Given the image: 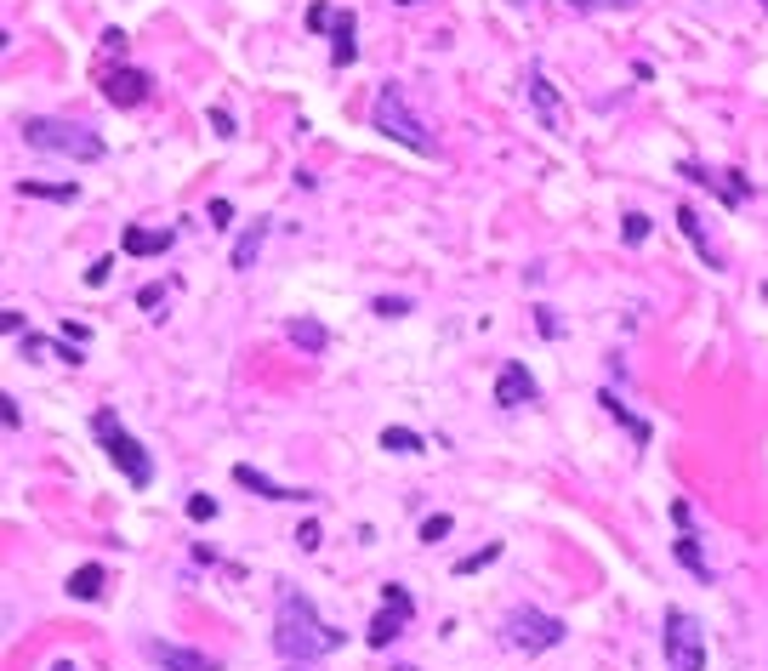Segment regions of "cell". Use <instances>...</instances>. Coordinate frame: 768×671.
Here are the masks:
<instances>
[{
    "label": "cell",
    "mask_w": 768,
    "mask_h": 671,
    "mask_svg": "<svg viewBox=\"0 0 768 671\" xmlns=\"http://www.w3.org/2000/svg\"><path fill=\"white\" fill-rule=\"evenodd\" d=\"M381 449H393V456H416V449H421V432H410V427H388V432H381Z\"/></svg>",
    "instance_id": "7402d4cb"
},
{
    "label": "cell",
    "mask_w": 768,
    "mask_h": 671,
    "mask_svg": "<svg viewBox=\"0 0 768 671\" xmlns=\"http://www.w3.org/2000/svg\"><path fill=\"white\" fill-rule=\"evenodd\" d=\"M330 35H336V69H348V63L359 57V46H353V40H359L353 35V12H336V29Z\"/></svg>",
    "instance_id": "d6986e66"
},
{
    "label": "cell",
    "mask_w": 768,
    "mask_h": 671,
    "mask_svg": "<svg viewBox=\"0 0 768 671\" xmlns=\"http://www.w3.org/2000/svg\"><path fill=\"white\" fill-rule=\"evenodd\" d=\"M621 240H626V245H644V240H649V216H644V211H632V216H626Z\"/></svg>",
    "instance_id": "cb8c5ba5"
},
{
    "label": "cell",
    "mask_w": 768,
    "mask_h": 671,
    "mask_svg": "<svg viewBox=\"0 0 768 671\" xmlns=\"http://www.w3.org/2000/svg\"><path fill=\"white\" fill-rule=\"evenodd\" d=\"M308 29H336V6H325V0L308 6Z\"/></svg>",
    "instance_id": "4316f807"
},
{
    "label": "cell",
    "mask_w": 768,
    "mask_h": 671,
    "mask_svg": "<svg viewBox=\"0 0 768 671\" xmlns=\"http://www.w3.org/2000/svg\"><path fill=\"white\" fill-rule=\"evenodd\" d=\"M273 648H280V660L308 666V660H319V655H330V648H341V632L313 615L308 592L285 587V592H280V615H273Z\"/></svg>",
    "instance_id": "6da1fadb"
},
{
    "label": "cell",
    "mask_w": 768,
    "mask_h": 671,
    "mask_svg": "<svg viewBox=\"0 0 768 671\" xmlns=\"http://www.w3.org/2000/svg\"><path fill=\"white\" fill-rule=\"evenodd\" d=\"M416 615V597L399 587V580H388V587H381V615L370 620V648H388V643H399V632H404V620Z\"/></svg>",
    "instance_id": "52a82bcc"
},
{
    "label": "cell",
    "mask_w": 768,
    "mask_h": 671,
    "mask_svg": "<svg viewBox=\"0 0 768 671\" xmlns=\"http://www.w3.org/2000/svg\"><path fill=\"white\" fill-rule=\"evenodd\" d=\"M97 85H103V97H109L114 108H137L148 97V74H137V69H109Z\"/></svg>",
    "instance_id": "30bf717a"
},
{
    "label": "cell",
    "mask_w": 768,
    "mask_h": 671,
    "mask_svg": "<svg viewBox=\"0 0 768 671\" xmlns=\"http://www.w3.org/2000/svg\"><path fill=\"white\" fill-rule=\"evenodd\" d=\"M501 632H507V643H512V648H524V655H546V648H558V643H564V626L552 620L546 609H529V603L507 609Z\"/></svg>",
    "instance_id": "5b68a950"
},
{
    "label": "cell",
    "mask_w": 768,
    "mask_h": 671,
    "mask_svg": "<svg viewBox=\"0 0 768 671\" xmlns=\"http://www.w3.org/2000/svg\"><path fill=\"white\" fill-rule=\"evenodd\" d=\"M285 336H290V341H296V348H302V353H325V341H330V336H325V324H319V319H290V324H285Z\"/></svg>",
    "instance_id": "e0dca14e"
},
{
    "label": "cell",
    "mask_w": 768,
    "mask_h": 671,
    "mask_svg": "<svg viewBox=\"0 0 768 671\" xmlns=\"http://www.w3.org/2000/svg\"><path fill=\"white\" fill-rule=\"evenodd\" d=\"M677 564H683V569H694V580H706V587H712V564L700 558V540H694V529H683V540H677Z\"/></svg>",
    "instance_id": "ac0fdd59"
},
{
    "label": "cell",
    "mask_w": 768,
    "mask_h": 671,
    "mask_svg": "<svg viewBox=\"0 0 768 671\" xmlns=\"http://www.w3.org/2000/svg\"><path fill=\"white\" fill-rule=\"evenodd\" d=\"M24 193H34V200H74V183H24Z\"/></svg>",
    "instance_id": "603a6c76"
},
{
    "label": "cell",
    "mask_w": 768,
    "mask_h": 671,
    "mask_svg": "<svg viewBox=\"0 0 768 671\" xmlns=\"http://www.w3.org/2000/svg\"><path fill=\"white\" fill-rule=\"evenodd\" d=\"M677 228H683V240L694 245L700 262H706V268H723V256H717V245L706 240V222H700V211H694V205H677Z\"/></svg>",
    "instance_id": "7c38bea8"
},
{
    "label": "cell",
    "mask_w": 768,
    "mask_h": 671,
    "mask_svg": "<svg viewBox=\"0 0 768 671\" xmlns=\"http://www.w3.org/2000/svg\"><path fill=\"white\" fill-rule=\"evenodd\" d=\"M370 125H376V132H388L393 143L416 148V154H427V160L438 154V137L427 132V120L416 114L410 103H404V85H393V80L376 92V103H370Z\"/></svg>",
    "instance_id": "3957f363"
},
{
    "label": "cell",
    "mask_w": 768,
    "mask_h": 671,
    "mask_svg": "<svg viewBox=\"0 0 768 671\" xmlns=\"http://www.w3.org/2000/svg\"><path fill=\"white\" fill-rule=\"evenodd\" d=\"M529 103H536V114H541V125L546 132H564V103H558V92H552V80H546V69L536 63V69H529Z\"/></svg>",
    "instance_id": "9c48e42d"
},
{
    "label": "cell",
    "mask_w": 768,
    "mask_h": 671,
    "mask_svg": "<svg viewBox=\"0 0 768 671\" xmlns=\"http://www.w3.org/2000/svg\"><path fill=\"white\" fill-rule=\"evenodd\" d=\"M370 308H376L381 319H404V313H410V301H404V296H376Z\"/></svg>",
    "instance_id": "484cf974"
},
{
    "label": "cell",
    "mask_w": 768,
    "mask_h": 671,
    "mask_svg": "<svg viewBox=\"0 0 768 671\" xmlns=\"http://www.w3.org/2000/svg\"><path fill=\"white\" fill-rule=\"evenodd\" d=\"M69 597H80V603H92V597H103V569H97V564H85V569H74V575H69Z\"/></svg>",
    "instance_id": "ffe728a7"
},
{
    "label": "cell",
    "mask_w": 768,
    "mask_h": 671,
    "mask_svg": "<svg viewBox=\"0 0 768 671\" xmlns=\"http://www.w3.org/2000/svg\"><path fill=\"white\" fill-rule=\"evenodd\" d=\"M666 671H706V632L683 609H666Z\"/></svg>",
    "instance_id": "8992f818"
},
{
    "label": "cell",
    "mask_w": 768,
    "mask_h": 671,
    "mask_svg": "<svg viewBox=\"0 0 768 671\" xmlns=\"http://www.w3.org/2000/svg\"><path fill=\"white\" fill-rule=\"evenodd\" d=\"M171 240H177L171 228H125L120 233V251H132V256H165Z\"/></svg>",
    "instance_id": "5bb4252c"
},
{
    "label": "cell",
    "mask_w": 768,
    "mask_h": 671,
    "mask_svg": "<svg viewBox=\"0 0 768 671\" xmlns=\"http://www.w3.org/2000/svg\"><path fill=\"white\" fill-rule=\"evenodd\" d=\"M597 404H604V410H609V416H615V421H621V427L632 432V439H637V444H644V439H649V427H644V421H637V416H632V410H626L621 399H615V393H597Z\"/></svg>",
    "instance_id": "44dd1931"
},
{
    "label": "cell",
    "mask_w": 768,
    "mask_h": 671,
    "mask_svg": "<svg viewBox=\"0 0 768 671\" xmlns=\"http://www.w3.org/2000/svg\"><path fill=\"white\" fill-rule=\"evenodd\" d=\"M683 177H694L700 188H712L723 205H745V200H752V183H723L717 171H706V165H683Z\"/></svg>",
    "instance_id": "9a60e30c"
},
{
    "label": "cell",
    "mask_w": 768,
    "mask_h": 671,
    "mask_svg": "<svg viewBox=\"0 0 768 671\" xmlns=\"http://www.w3.org/2000/svg\"><path fill=\"white\" fill-rule=\"evenodd\" d=\"M290 671H308V666H290Z\"/></svg>",
    "instance_id": "74e56055"
},
{
    "label": "cell",
    "mask_w": 768,
    "mask_h": 671,
    "mask_svg": "<svg viewBox=\"0 0 768 671\" xmlns=\"http://www.w3.org/2000/svg\"><path fill=\"white\" fill-rule=\"evenodd\" d=\"M233 484H245V489H256L262 501H308V489H285V484H273V479H262L256 467H233Z\"/></svg>",
    "instance_id": "2e32d148"
},
{
    "label": "cell",
    "mask_w": 768,
    "mask_h": 671,
    "mask_svg": "<svg viewBox=\"0 0 768 671\" xmlns=\"http://www.w3.org/2000/svg\"><path fill=\"white\" fill-rule=\"evenodd\" d=\"M165 301V285H148V291H137V308H160Z\"/></svg>",
    "instance_id": "4dcf8cb0"
},
{
    "label": "cell",
    "mask_w": 768,
    "mask_h": 671,
    "mask_svg": "<svg viewBox=\"0 0 768 671\" xmlns=\"http://www.w3.org/2000/svg\"><path fill=\"white\" fill-rule=\"evenodd\" d=\"M536 324H541V336H564V324L552 319V308H541V319H536Z\"/></svg>",
    "instance_id": "836d02e7"
},
{
    "label": "cell",
    "mask_w": 768,
    "mask_h": 671,
    "mask_svg": "<svg viewBox=\"0 0 768 671\" xmlns=\"http://www.w3.org/2000/svg\"><path fill=\"white\" fill-rule=\"evenodd\" d=\"M52 671H74V666H69V660H57V666H52Z\"/></svg>",
    "instance_id": "d590c367"
},
{
    "label": "cell",
    "mask_w": 768,
    "mask_h": 671,
    "mask_svg": "<svg viewBox=\"0 0 768 671\" xmlns=\"http://www.w3.org/2000/svg\"><path fill=\"white\" fill-rule=\"evenodd\" d=\"M564 6H575V12H626L637 0H564Z\"/></svg>",
    "instance_id": "d4e9b609"
},
{
    "label": "cell",
    "mask_w": 768,
    "mask_h": 671,
    "mask_svg": "<svg viewBox=\"0 0 768 671\" xmlns=\"http://www.w3.org/2000/svg\"><path fill=\"white\" fill-rule=\"evenodd\" d=\"M211 125H217V137H233V120H228V108H211Z\"/></svg>",
    "instance_id": "d6a6232c"
},
{
    "label": "cell",
    "mask_w": 768,
    "mask_h": 671,
    "mask_svg": "<svg viewBox=\"0 0 768 671\" xmlns=\"http://www.w3.org/2000/svg\"><path fill=\"white\" fill-rule=\"evenodd\" d=\"M444 535H450V518H444V512H433V518L421 524V540H444Z\"/></svg>",
    "instance_id": "83f0119b"
},
{
    "label": "cell",
    "mask_w": 768,
    "mask_h": 671,
    "mask_svg": "<svg viewBox=\"0 0 768 671\" xmlns=\"http://www.w3.org/2000/svg\"><path fill=\"white\" fill-rule=\"evenodd\" d=\"M143 655L154 660L160 671H217V660L200 655V648H182V643H165V637H148Z\"/></svg>",
    "instance_id": "ba28073f"
},
{
    "label": "cell",
    "mask_w": 768,
    "mask_h": 671,
    "mask_svg": "<svg viewBox=\"0 0 768 671\" xmlns=\"http://www.w3.org/2000/svg\"><path fill=\"white\" fill-rule=\"evenodd\" d=\"M24 143L34 148V154H63V160H80V165L103 160V137L92 132V125H80V120L34 114V120H24Z\"/></svg>",
    "instance_id": "7a4b0ae2"
},
{
    "label": "cell",
    "mask_w": 768,
    "mask_h": 671,
    "mask_svg": "<svg viewBox=\"0 0 768 671\" xmlns=\"http://www.w3.org/2000/svg\"><path fill=\"white\" fill-rule=\"evenodd\" d=\"M757 6H763V12H768V0H757Z\"/></svg>",
    "instance_id": "8d00e7d4"
},
{
    "label": "cell",
    "mask_w": 768,
    "mask_h": 671,
    "mask_svg": "<svg viewBox=\"0 0 768 671\" xmlns=\"http://www.w3.org/2000/svg\"><path fill=\"white\" fill-rule=\"evenodd\" d=\"M188 518H200V524H211V518H217V501H211V495H194V501H188Z\"/></svg>",
    "instance_id": "f1b7e54d"
},
{
    "label": "cell",
    "mask_w": 768,
    "mask_h": 671,
    "mask_svg": "<svg viewBox=\"0 0 768 671\" xmlns=\"http://www.w3.org/2000/svg\"><path fill=\"white\" fill-rule=\"evenodd\" d=\"M228 216H233V211H228V200H211V222L228 228Z\"/></svg>",
    "instance_id": "e575fe53"
},
{
    "label": "cell",
    "mask_w": 768,
    "mask_h": 671,
    "mask_svg": "<svg viewBox=\"0 0 768 671\" xmlns=\"http://www.w3.org/2000/svg\"><path fill=\"white\" fill-rule=\"evenodd\" d=\"M109 268H114V262H109V256H97V262H92V268H85V285H103V279H109Z\"/></svg>",
    "instance_id": "f546056e"
},
{
    "label": "cell",
    "mask_w": 768,
    "mask_h": 671,
    "mask_svg": "<svg viewBox=\"0 0 768 671\" xmlns=\"http://www.w3.org/2000/svg\"><path fill=\"white\" fill-rule=\"evenodd\" d=\"M296 547L313 552V547H319V524H302V529H296Z\"/></svg>",
    "instance_id": "1f68e13d"
},
{
    "label": "cell",
    "mask_w": 768,
    "mask_h": 671,
    "mask_svg": "<svg viewBox=\"0 0 768 671\" xmlns=\"http://www.w3.org/2000/svg\"><path fill=\"white\" fill-rule=\"evenodd\" d=\"M536 399H541L536 376H529L518 359H507V370L496 376V404H536Z\"/></svg>",
    "instance_id": "8fae6325"
},
{
    "label": "cell",
    "mask_w": 768,
    "mask_h": 671,
    "mask_svg": "<svg viewBox=\"0 0 768 671\" xmlns=\"http://www.w3.org/2000/svg\"><path fill=\"white\" fill-rule=\"evenodd\" d=\"M262 245H268V216H256V222H245L240 228V240H233V273H245V268H256V256H262Z\"/></svg>",
    "instance_id": "4fadbf2b"
},
{
    "label": "cell",
    "mask_w": 768,
    "mask_h": 671,
    "mask_svg": "<svg viewBox=\"0 0 768 671\" xmlns=\"http://www.w3.org/2000/svg\"><path fill=\"white\" fill-rule=\"evenodd\" d=\"M92 432H97L103 456H109V461L125 472V484H132V489H148V484H154V456H148V449L132 439V432L120 427L114 410H97V416H92Z\"/></svg>",
    "instance_id": "277c9868"
}]
</instances>
